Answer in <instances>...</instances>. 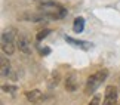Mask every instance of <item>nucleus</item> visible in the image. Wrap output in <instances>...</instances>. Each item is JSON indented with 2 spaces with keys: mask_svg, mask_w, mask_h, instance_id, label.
<instances>
[{
  "mask_svg": "<svg viewBox=\"0 0 120 105\" xmlns=\"http://www.w3.org/2000/svg\"><path fill=\"white\" fill-rule=\"evenodd\" d=\"M39 12L43 15L45 18H50V19H62V18L67 16V9L59 4L56 2H52V0H48V2H43L39 6Z\"/></svg>",
  "mask_w": 120,
  "mask_h": 105,
  "instance_id": "f257e3e1",
  "label": "nucleus"
},
{
  "mask_svg": "<svg viewBox=\"0 0 120 105\" xmlns=\"http://www.w3.org/2000/svg\"><path fill=\"white\" fill-rule=\"evenodd\" d=\"M16 39H18V33L16 28L13 27H8L2 31V52L4 55H13L16 49Z\"/></svg>",
  "mask_w": 120,
  "mask_h": 105,
  "instance_id": "f03ea898",
  "label": "nucleus"
},
{
  "mask_svg": "<svg viewBox=\"0 0 120 105\" xmlns=\"http://www.w3.org/2000/svg\"><path fill=\"white\" fill-rule=\"evenodd\" d=\"M107 77H108V70L107 68L98 70L96 72L90 74L87 77V81H86V86H85V93L86 95H92L105 80H107Z\"/></svg>",
  "mask_w": 120,
  "mask_h": 105,
  "instance_id": "7ed1b4c3",
  "label": "nucleus"
},
{
  "mask_svg": "<svg viewBox=\"0 0 120 105\" xmlns=\"http://www.w3.org/2000/svg\"><path fill=\"white\" fill-rule=\"evenodd\" d=\"M119 92H120V90L116 87V86H113V84L107 86V87H105V95H104L102 105H116Z\"/></svg>",
  "mask_w": 120,
  "mask_h": 105,
  "instance_id": "20e7f679",
  "label": "nucleus"
},
{
  "mask_svg": "<svg viewBox=\"0 0 120 105\" xmlns=\"http://www.w3.org/2000/svg\"><path fill=\"white\" fill-rule=\"evenodd\" d=\"M64 39H65V42L68 44H71V46L74 47H79L82 49V51H89V49L94 47V44H92L90 42H86V40H77V39H73L71 36H64Z\"/></svg>",
  "mask_w": 120,
  "mask_h": 105,
  "instance_id": "39448f33",
  "label": "nucleus"
},
{
  "mask_svg": "<svg viewBox=\"0 0 120 105\" xmlns=\"http://www.w3.org/2000/svg\"><path fill=\"white\" fill-rule=\"evenodd\" d=\"M16 49H19V52H22L24 55H31V43L27 36H18Z\"/></svg>",
  "mask_w": 120,
  "mask_h": 105,
  "instance_id": "423d86ee",
  "label": "nucleus"
},
{
  "mask_svg": "<svg viewBox=\"0 0 120 105\" xmlns=\"http://www.w3.org/2000/svg\"><path fill=\"white\" fill-rule=\"evenodd\" d=\"M79 87V80H77V72H71L65 79V90L67 92H76Z\"/></svg>",
  "mask_w": 120,
  "mask_h": 105,
  "instance_id": "0eeeda50",
  "label": "nucleus"
},
{
  "mask_svg": "<svg viewBox=\"0 0 120 105\" xmlns=\"http://www.w3.org/2000/svg\"><path fill=\"white\" fill-rule=\"evenodd\" d=\"M25 98H27V101L31 102V104H37V102L41 101V98H43V93H41L40 89L27 90V92H25Z\"/></svg>",
  "mask_w": 120,
  "mask_h": 105,
  "instance_id": "6e6552de",
  "label": "nucleus"
},
{
  "mask_svg": "<svg viewBox=\"0 0 120 105\" xmlns=\"http://www.w3.org/2000/svg\"><path fill=\"white\" fill-rule=\"evenodd\" d=\"M0 74H2L3 79H8L9 76H11V62H9V59L6 56H2L0 58Z\"/></svg>",
  "mask_w": 120,
  "mask_h": 105,
  "instance_id": "1a4fd4ad",
  "label": "nucleus"
},
{
  "mask_svg": "<svg viewBox=\"0 0 120 105\" xmlns=\"http://www.w3.org/2000/svg\"><path fill=\"white\" fill-rule=\"evenodd\" d=\"M83 30H85V18L77 16L73 22V31L74 33H83Z\"/></svg>",
  "mask_w": 120,
  "mask_h": 105,
  "instance_id": "9d476101",
  "label": "nucleus"
},
{
  "mask_svg": "<svg viewBox=\"0 0 120 105\" xmlns=\"http://www.w3.org/2000/svg\"><path fill=\"white\" fill-rule=\"evenodd\" d=\"M59 79H61L59 72H58V71H53L52 74H50V79H49L48 87H49V89H53V87H56V86L59 84Z\"/></svg>",
  "mask_w": 120,
  "mask_h": 105,
  "instance_id": "9b49d317",
  "label": "nucleus"
},
{
  "mask_svg": "<svg viewBox=\"0 0 120 105\" xmlns=\"http://www.w3.org/2000/svg\"><path fill=\"white\" fill-rule=\"evenodd\" d=\"M49 34H50V30L49 28H43V30H40L39 33L36 34V40H37V42H41V40L46 39Z\"/></svg>",
  "mask_w": 120,
  "mask_h": 105,
  "instance_id": "f8f14e48",
  "label": "nucleus"
},
{
  "mask_svg": "<svg viewBox=\"0 0 120 105\" xmlns=\"http://www.w3.org/2000/svg\"><path fill=\"white\" fill-rule=\"evenodd\" d=\"M2 90H3L4 93H12L13 95L18 90V87H16V86H12V84H3L2 86Z\"/></svg>",
  "mask_w": 120,
  "mask_h": 105,
  "instance_id": "ddd939ff",
  "label": "nucleus"
},
{
  "mask_svg": "<svg viewBox=\"0 0 120 105\" xmlns=\"http://www.w3.org/2000/svg\"><path fill=\"white\" fill-rule=\"evenodd\" d=\"M99 102H101V95H95V96L90 99L89 105H99Z\"/></svg>",
  "mask_w": 120,
  "mask_h": 105,
  "instance_id": "4468645a",
  "label": "nucleus"
},
{
  "mask_svg": "<svg viewBox=\"0 0 120 105\" xmlns=\"http://www.w3.org/2000/svg\"><path fill=\"white\" fill-rule=\"evenodd\" d=\"M50 52H52V49H50V47H41L40 49V53L43 55V56H48Z\"/></svg>",
  "mask_w": 120,
  "mask_h": 105,
  "instance_id": "2eb2a0df",
  "label": "nucleus"
},
{
  "mask_svg": "<svg viewBox=\"0 0 120 105\" xmlns=\"http://www.w3.org/2000/svg\"><path fill=\"white\" fill-rule=\"evenodd\" d=\"M119 90H120V86H119Z\"/></svg>",
  "mask_w": 120,
  "mask_h": 105,
  "instance_id": "dca6fc26",
  "label": "nucleus"
}]
</instances>
